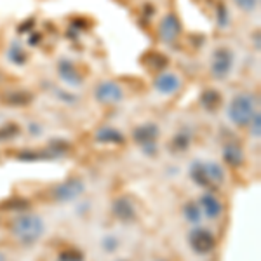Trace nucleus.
Listing matches in <instances>:
<instances>
[{
  "label": "nucleus",
  "mask_w": 261,
  "mask_h": 261,
  "mask_svg": "<svg viewBox=\"0 0 261 261\" xmlns=\"http://www.w3.org/2000/svg\"><path fill=\"white\" fill-rule=\"evenodd\" d=\"M9 231L19 244L32 246V244H35L45 233V223L39 214L23 211L16 218H12Z\"/></svg>",
  "instance_id": "nucleus-1"
},
{
  "label": "nucleus",
  "mask_w": 261,
  "mask_h": 261,
  "mask_svg": "<svg viewBox=\"0 0 261 261\" xmlns=\"http://www.w3.org/2000/svg\"><path fill=\"white\" fill-rule=\"evenodd\" d=\"M254 98L247 92L237 94L228 105V119L233 122L237 127H246L254 117Z\"/></svg>",
  "instance_id": "nucleus-2"
},
{
  "label": "nucleus",
  "mask_w": 261,
  "mask_h": 261,
  "mask_svg": "<svg viewBox=\"0 0 261 261\" xmlns=\"http://www.w3.org/2000/svg\"><path fill=\"white\" fill-rule=\"evenodd\" d=\"M84 181L79 179V178H70L66 181H63V183L56 185V187H53V190H50V197H53L54 202H71L75 199H79V197L84 193Z\"/></svg>",
  "instance_id": "nucleus-3"
},
{
  "label": "nucleus",
  "mask_w": 261,
  "mask_h": 261,
  "mask_svg": "<svg viewBox=\"0 0 261 261\" xmlns=\"http://www.w3.org/2000/svg\"><path fill=\"white\" fill-rule=\"evenodd\" d=\"M188 244L197 254H209L216 247V237L211 230L204 228V226H195L188 233Z\"/></svg>",
  "instance_id": "nucleus-4"
},
{
  "label": "nucleus",
  "mask_w": 261,
  "mask_h": 261,
  "mask_svg": "<svg viewBox=\"0 0 261 261\" xmlns=\"http://www.w3.org/2000/svg\"><path fill=\"white\" fill-rule=\"evenodd\" d=\"M231 66H233V53L228 47H218L213 53L211 58V73L214 79L223 81L225 77H228Z\"/></svg>",
  "instance_id": "nucleus-5"
},
{
  "label": "nucleus",
  "mask_w": 261,
  "mask_h": 261,
  "mask_svg": "<svg viewBox=\"0 0 261 261\" xmlns=\"http://www.w3.org/2000/svg\"><path fill=\"white\" fill-rule=\"evenodd\" d=\"M159 134H161V133H159V125L151 124V122H146V124L134 127L133 140L136 141L141 148H145L146 153H153L155 146H157V145H155V141H157Z\"/></svg>",
  "instance_id": "nucleus-6"
},
{
  "label": "nucleus",
  "mask_w": 261,
  "mask_h": 261,
  "mask_svg": "<svg viewBox=\"0 0 261 261\" xmlns=\"http://www.w3.org/2000/svg\"><path fill=\"white\" fill-rule=\"evenodd\" d=\"M94 96H96V99L103 105H115L124 98V91H122V87L119 84L108 81V82L99 84V86L96 87Z\"/></svg>",
  "instance_id": "nucleus-7"
},
{
  "label": "nucleus",
  "mask_w": 261,
  "mask_h": 261,
  "mask_svg": "<svg viewBox=\"0 0 261 261\" xmlns=\"http://www.w3.org/2000/svg\"><path fill=\"white\" fill-rule=\"evenodd\" d=\"M112 213L113 216L119 221L129 223L136 220V209H134L133 202H130L127 197H119L112 202Z\"/></svg>",
  "instance_id": "nucleus-8"
},
{
  "label": "nucleus",
  "mask_w": 261,
  "mask_h": 261,
  "mask_svg": "<svg viewBox=\"0 0 261 261\" xmlns=\"http://www.w3.org/2000/svg\"><path fill=\"white\" fill-rule=\"evenodd\" d=\"M181 33V23L174 14H167L166 18L159 24V37L166 42H172L179 37Z\"/></svg>",
  "instance_id": "nucleus-9"
},
{
  "label": "nucleus",
  "mask_w": 261,
  "mask_h": 261,
  "mask_svg": "<svg viewBox=\"0 0 261 261\" xmlns=\"http://www.w3.org/2000/svg\"><path fill=\"white\" fill-rule=\"evenodd\" d=\"M155 89H157L161 94H174L176 91L179 89L181 82H179V77L176 73H159L155 77V82H153Z\"/></svg>",
  "instance_id": "nucleus-10"
},
{
  "label": "nucleus",
  "mask_w": 261,
  "mask_h": 261,
  "mask_svg": "<svg viewBox=\"0 0 261 261\" xmlns=\"http://www.w3.org/2000/svg\"><path fill=\"white\" fill-rule=\"evenodd\" d=\"M199 205H200V211H204V214L209 220H218L223 213V204L213 193H204L199 199Z\"/></svg>",
  "instance_id": "nucleus-11"
},
{
  "label": "nucleus",
  "mask_w": 261,
  "mask_h": 261,
  "mask_svg": "<svg viewBox=\"0 0 261 261\" xmlns=\"http://www.w3.org/2000/svg\"><path fill=\"white\" fill-rule=\"evenodd\" d=\"M244 159H246L244 150L237 143H226L223 146V161L228 164L230 167H241L244 164Z\"/></svg>",
  "instance_id": "nucleus-12"
},
{
  "label": "nucleus",
  "mask_w": 261,
  "mask_h": 261,
  "mask_svg": "<svg viewBox=\"0 0 261 261\" xmlns=\"http://www.w3.org/2000/svg\"><path fill=\"white\" fill-rule=\"evenodd\" d=\"M58 71H60L61 79L70 86H81L82 84V75L79 73L77 68L73 66V63L70 60H61V63L58 65Z\"/></svg>",
  "instance_id": "nucleus-13"
},
{
  "label": "nucleus",
  "mask_w": 261,
  "mask_h": 261,
  "mask_svg": "<svg viewBox=\"0 0 261 261\" xmlns=\"http://www.w3.org/2000/svg\"><path fill=\"white\" fill-rule=\"evenodd\" d=\"M190 178L195 185L202 188H213V183L207 176V169H205V162H193L190 166Z\"/></svg>",
  "instance_id": "nucleus-14"
},
{
  "label": "nucleus",
  "mask_w": 261,
  "mask_h": 261,
  "mask_svg": "<svg viewBox=\"0 0 261 261\" xmlns=\"http://www.w3.org/2000/svg\"><path fill=\"white\" fill-rule=\"evenodd\" d=\"M96 140L101 143H110V145H122L124 143V134L115 127H101L96 133Z\"/></svg>",
  "instance_id": "nucleus-15"
},
{
  "label": "nucleus",
  "mask_w": 261,
  "mask_h": 261,
  "mask_svg": "<svg viewBox=\"0 0 261 261\" xmlns=\"http://www.w3.org/2000/svg\"><path fill=\"white\" fill-rule=\"evenodd\" d=\"M200 105L205 108L207 112H216L221 105V94L214 89H207L202 92L200 96Z\"/></svg>",
  "instance_id": "nucleus-16"
},
{
  "label": "nucleus",
  "mask_w": 261,
  "mask_h": 261,
  "mask_svg": "<svg viewBox=\"0 0 261 261\" xmlns=\"http://www.w3.org/2000/svg\"><path fill=\"white\" fill-rule=\"evenodd\" d=\"M183 216H185V220H187L188 223H192V225H197V223H200L202 211H200L199 202H195V200L187 202V204L183 205Z\"/></svg>",
  "instance_id": "nucleus-17"
},
{
  "label": "nucleus",
  "mask_w": 261,
  "mask_h": 261,
  "mask_svg": "<svg viewBox=\"0 0 261 261\" xmlns=\"http://www.w3.org/2000/svg\"><path fill=\"white\" fill-rule=\"evenodd\" d=\"M205 169H207V176H209V179H211L213 187L221 185L223 181H225V171H223V167L220 166V164L205 162Z\"/></svg>",
  "instance_id": "nucleus-18"
},
{
  "label": "nucleus",
  "mask_w": 261,
  "mask_h": 261,
  "mask_svg": "<svg viewBox=\"0 0 261 261\" xmlns=\"http://www.w3.org/2000/svg\"><path fill=\"white\" fill-rule=\"evenodd\" d=\"M32 101V94L27 91H14L11 96H7V105H12V107H27Z\"/></svg>",
  "instance_id": "nucleus-19"
},
{
  "label": "nucleus",
  "mask_w": 261,
  "mask_h": 261,
  "mask_svg": "<svg viewBox=\"0 0 261 261\" xmlns=\"http://www.w3.org/2000/svg\"><path fill=\"white\" fill-rule=\"evenodd\" d=\"M188 145H190V134L185 133V130H181L174 136V140H172V148L176 151H185L188 148Z\"/></svg>",
  "instance_id": "nucleus-20"
},
{
  "label": "nucleus",
  "mask_w": 261,
  "mask_h": 261,
  "mask_svg": "<svg viewBox=\"0 0 261 261\" xmlns=\"http://www.w3.org/2000/svg\"><path fill=\"white\" fill-rule=\"evenodd\" d=\"M56 261H84V254L77 249H65L58 254Z\"/></svg>",
  "instance_id": "nucleus-21"
},
{
  "label": "nucleus",
  "mask_w": 261,
  "mask_h": 261,
  "mask_svg": "<svg viewBox=\"0 0 261 261\" xmlns=\"http://www.w3.org/2000/svg\"><path fill=\"white\" fill-rule=\"evenodd\" d=\"M28 205H30V204H28V202L24 200V199H11V200H7L6 204H2V207L23 213V211H27V209H28Z\"/></svg>",
  "instance_id": "nucleus-22"
},
{
  "label": "nucleus",
  "mask_w": 261,
  "mask_h": 261,
  "mask_svg": "<svg viewBox=\"0 0 261 261\" xmlns=\"http://www.w3.org/2000/svg\"><path fill=\"white\" fill-rule=\"evenodd\" d=\"M101 246H103V249L107 252H115L117 247H119V241H117L115 237H105Z\"/></svg>",
  "instance_id": "nucleus-23"
},
{
  "label": "nucleus",
  "mask_w": 261,
  "mask_h": 261,
  "mask_svg": "<svg viewBox=\"0 0 261 261\" xmlns=\"http://www.w3.org/2000/svg\"><path fill=\"white\" fill-rule=\"evenodd\" d=\"M235 4H237L239 9L246 11V12H251L256 9V6H258V0H235Z\"/></svg>",
  "instance_id": "nucleus-24"
},
{
  "label": "nucleus",
  "mask_w": 261,
  "mask_h": 261,
  "mask_svg": "<svg viewBox=\"0 0 261 261\" xmlns=\"http://www.w3.org/2000/svg\"><path fill=\"white\" fill-rule=\"evenodd\" d=\"M218 19H220V24L221 27H225V24H228V11L223 7V4L218 6Z\"/></svg>",
  "instance_id": "nucleus-25"
},
{
  "label": "nucleus",
  "mask_w": 261,
  "mask_h": 261,
  "mask_svg": "<svg viewBox=\"0 0 261 261\" xmlns=\"http://www.w3.org/2000/svg\"><path fill=\"white\" fill-rule=\"evenodd\" d=\"M251 124V134L252 136H256L258 138L259 136V113H254V117H252V120L249 122Z\"/></svg>",
  "instance_id": "nucleus-26"
},
{
  "label": "nucleus",
  "mask_w": 261,
  "mask_h": 261,
  "mask_svg": "<svg viewBox=\"0 0 261 261\" xmlns=\"http://www.w3.org/2000/svg\"><path fill=\"white\" fill-rule=\"evenodd\" d=\"M0 261H6V256H4L2 252H0Z\"/></svg>",
  "instance_id": "nucleus-27"
},
{
  "label": "nucleus",
  "mask_w": 261,
  "mask_h": 261,
  "mask_svg": "<svg viewBox=\"0 0 261 261\" xmlns=\"http://www.w3.org/2000/svg\"><path fill=\"white\" fill-rule=\"evenodd\" d=\"M119 261H127V259H119Z\"/></svg>",
  "instance_id": "nucleus-28"
},
{
  "label": "nucleus",
  "mask_w": 261,
  "mask_h": 261,
  "mask_svg": "<svg viewBox=\"0 0 261 261\" xmlns=\"http://www.w3.org/2000/svg\"><path fill=\"white\" fill-rule=\"evenodd\" d=\"M159 261H166V259H159Z\"/></svg>",
  "instance_id": "nucleus-29"
}]
</instances>
